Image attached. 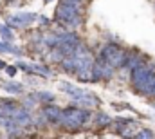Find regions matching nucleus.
Wrapping results in <instances>:
<instances>
[{
    "instance_id": "nucleus-16",
    "label": "nucleus",
    "mask_w": 155,
    "mask_h": 139,
    "mask_svg": "<svg viewBox=\"0 0 155 139\" xmlns=\"http://www.w3.org/2000/svg\"><path fill=\"white\" fill-rule=\"evenodd\" d=\"M0 54H15V56H22V54H24V49L13 45V42L0 40Z\"/></svg>"
},
{
    "instance_id": "nucleus-24",
    "label": "nucleus",
    "mask_w": 155,
    "mask_h": 139,
    "mask_svg": "<svg viewBox=\"0 0 155 139\" xmlns=\"http://www.w3.org/2000/svg\"><path fill=\"white\" fill-rule=\"evenodd\" d=\"M36 22H38V24H40V27H43V29L51 25V20H49L47 16H43V15H41V16H40V15H38V20H36Z\"/></svg>"
},
{
    "instance_id": "nucleus-20",
    "label": "nucleus",
    "mask_w": 155,
    "mask_h": 139,
    "mask_svg": "<svg viewBox=\"0 0 155 139\" xmlns=\"http://www.w3.org/2000/svg\"><path fill=\"white\" fill-rule=\"evenodd\" d=\"M49 123H47V119H45V116L38 112V114H33V121H31V127H35V128H45Z\"/></svg>"
},
{
    "instance_id": "nucleus-11",
    "label": "nucleus",
    "mask_w": 155,
    "mask_h": 139,
    "mask_svg": "<svg viewBox=\"0 0 155 139\" xmlns=\"http://www.w3.org/2000/svg\"><path fill=\"white\" fill-rule=\"evenodd\" d=\"M146 62H148V56L144 53H141L139 49H128V56H126V62H124L123 69L132 70L135 67H139V65H143V63H146Z\"/></svg>"
},
{
    "instance_id": "nucleus-5",
    "label": "nucleus",
    "mask_w": 155,
    "mask_h": 139,
    "mask_svg": "<svg viewBox=\"0 0 155 139\" xmlns=\"http://www.w3.org/2000/svg\"><path fill=\"white\" fill-rule=\"evenodd\" d=\"M126 56H128V49H124L123 45H119L117 42H110V43H105L99 53H97V58L105 60L107 63H110L114 69H123L124 62H126Z\"/></svg>"
},
{
    "instance_id": "nucleus-3",
    "label": "nucleus",
    "mask_w": 155,
    "mask_h": 139,
    "mask_svg": "<svg viewBox=\"0 0 155 139\" xmlns=\"http://www.w3.org/2000/svg\"><path fill=\"white\" fill-rule=\"evenodd\" d=\"M54 22L63 27V29H72L76 31L79 29L83 24H85V13L71 7L69 4H63V2H58L56 9H54Z\"/></svg>"
},
{
    "instance_id": "nucleus-21",
    "label": "nucleus",
    "mask_w": 155,
    "mask_h": 139,
    "mask_svg": "<svg viewBox=\"0 0 155 139\" xmlns=\"http://www.w3.org/2000/svg\"><path fill=\"white\" fill-rule=\"evenodd\" d=\"M0 36H2V40H5V42H13V40H15L13 27H9L7 24H0Z\"/></svg>"
},
{
    "instance_id": "nucleus-12",
    "label": "nucleus",
    "mask_w": 155,
    "mask_h": 139,
    "mask_svg": "<svg viewBox=\"0 0 155 139\" xmlns=\"http://www.w3.org/2000/svg\"><path fill=\"white\" fill-rule=\"evenodd\" d=\"M9 117H13V121L18 123L22 128H27V127H31V121H33V110H29V108L18 105V107L15 108V112H13Z\"/></svg>"
},
{
    "instance_id": "nucleus-13",
    "label": "nucleus",
    "mask_w": 155,
    "mask_h": 139,
    "mask_svg": "<svg viewBox=\"0 0 155 139\" xmlns=\"http://www.w3.org/2000/svg\"><path fill=\"white\" fill-rule=\"evenodd\" d=\"M112 117L108 116V114H105V112H94L92 114V123H94V128H99V130H103V128H108L110 125H112Z\"/></svg>"
},
{
    "instance_id": "nucleus-23",
    "label": "nucleus",
    "mask_w": 155,
    "mask_h": 139,
    "mask_svg": "<svg viewBox=\"0 0 155 139\" xmlns=\"http://www.w3.org/2000/svg\"><path fill=\"white\" fill-rule=\"evenodd\" d=\"M63 4H69L71 7L74 9H79V11H85V0H60Z\"/></svg>"
},
{
    "instance_id": "nucleus-15",
    "label": "nucleus",
    "mask_w": 155,
    "mask_h": 139,
    "mask_svg": "<svg viewBox=\"0 0 155 139\" xmlns=\"http://www.w3.org/2000/svg\"><path fill=\"white\" fill-rule=\"evenodd\" d=\"M60 69H61V72H65V74H76V70H78V62H76V58H74L72 54H67V56L61 60V63H60Z\"/></svg>"
},
{
    "instance_id": "nucleus-18",
    "label": "nucleus",
    "mask_w": 155,
    "mask_h": 139,
    "mask_svg": "<svg viewBox=\"0 0 155 139\" xmlns=\"http://www.w3.org/2000/svg\"><path fill=\"white\" fill-rule=\"evenodd\" d=\"M22 107H25V108H29V110H35L36 107H38V100H36V94L33 92V94H27L22 101H20Z\"/></svg>"
},
{
    "instance_id": "nucleus-1",
    "label": "nucleus",
    "mask_w": 155,
    "mask_h": 139,
    "mask_svg": "<svg viewBox=\"0 0 155 139\" xmlns=\"http://www.w3.org/2000/svg\"><path fill=\"white\" fill-rule=\"evenodd\" d=\"M153 81H155V63L150 62V60L146 63H143V65L130 70V87L139 96L150 98Z\"/></svg>"
},
{
    "instance_id": "nucleus-6",
    "label": "nucleus",
    "mask_w": 155,
    "mask_h": 139,
    "mask_svg": "<svg viewBox=\"0 0 155 139\" xmlns=\"http://www.w3.org/2000/svg\"><path fill=\"white\" fill-rule=\"evenodd\" d=\"M116 72H117V69H114L110 63H107L105 60L96 56V60L92 63V83H99V81L108 83V81L114 80Z\"/></svg>"
},
{
    "instance_id": "nucleus-27",
    "label": "nucleus",
    "mask_w": 155,
    "mask_h": 139,
    "mask_svg": "<svg viewBox=\"0 0 155 139\" xmlns=\"http://www.w3.org/2000/svg\"><path fill=\"white\" fill-rule=\"evenodd\" d=\"M150 98H155V81H153V87H152V96Z\"/></svg>"
},
{
    "instance_id": "nucleus-2",
    "label": "nucleus",
    "mask_w": 155,
    "mask_h": 139,
    "mask_svg": "<svg viewBox=\"0 0 155 139\" xmlns=\"http://www.w3.org/2000/svg\"><path fill=\"white\" fill-rule=\"evenodd\" d=\"M88 123H92V112H90V108L71 105V107L63 108L60 128H63L69 134H76L79 130H83Z\"/></svg>"
},
{
    "instance_id": "nucleus-26",
    "label": "nucleus",
    "mask_w": 155,
    "mask_h": 139,
    "mask_svg": "<svg viewBox=\"0 0 155 139\" xmlns=\"http://www.w3.org/2000/svg\"><path fill=\"white\" fill-rule=\"evenodd\" d=\"M5 65H7V63H5L4 60H0V70H4V69H5Z\"/></svg>"
},
{
    "instance_id": "nucleus-29",
    "label": "nucleus",
    "mask_w": 155,
    "mask_h": 139,
    "mask_svg": "<svg viewBox=\"0 0 155 139\" xmlns=\"http://www.w3.org/2000/svg\"><path fill=\"white\" fill-rule=\"evenodd\" d=\"M49 2H52V0H43V4H49Z\"/></svg>"
},
{
    "instance_id": "nucleus-4",
    "label": "nucleus",
    "mask_w": 155,
    "mask_h": 139,
    "mask_svg": "<svg viewBox=\"0 0 155 139\" xmlns=\"http://www.w3.org/2000/svg\"><path fill=\"white\" fill-rule=\"evenodd\" d=\"M65 94L71 96V105H76V107H83V108H96L99 105V98L90 92V90H85V89H79V87H74L72 83L69 81H63L61 87H60Z\"/></svg>"
},
{
    "instance_id": "nucleus-7",
    "label": "nucleus",
    "mask_w": 155,
    "mask_h": 139,
    "mask_svg": "<svg viewBox=\"0 0 155 139\" xmlns=\"http://www.w3.org/2000/svg\"><path fill=\"white\" fill-rule=\"evenodd\" d=\"M110 127H112V132L121 136V137H134L135 132L141 128L139 123L130 119V117H116Z\"/></svg>"
},
{
    "instance_id": "nucleus-28",
    "label": "nucleus",
    "mask_w": 155,
    "mask_h": 139,
    "mask_svg": "<svg viewBox=\"0 0 155 139\" xmlns=\"http://www.w3.org/2000/svg\"><path fill=\"white\" fill-rule=\"evenodd\" d=\"M150 105H152V107L155 108V98H152V100H150Z\"/></svg>"
},
{
    "instance_id": "nucleus-8",
    "label": "nucleus",
    "mask_w": 155,
    "mask_h": 139,
    "mask_svg": "<svg viewBox=\"0 0 155 139\" xmlns=\"http://www.w3.org/2000/svg\"><path fill=\"white\" fill-rule=\"evenodd\" d=\"M36 20H38V15L31 13V11H22V13H15V15L5 16V24L13 29H25V27L33 25Z\"/></svg>"
},
{
    "instance_id": "nucleus-19",
    "label": "nucleus",
    "mask_w": 155,
    "mask_h": 139,
    "mask_svg": "<svg viewBox=\"0 0 155 139\" xmlns=\"http://www.w3.org/2000/svg\"><path fill=\"white\" fill-rule=\"evenodd\" d=\"M36 94V100H38V103L45 105V103H54V94L52 92H47V90H40V92H35Z\"/></svg>"
},
{
    "instance_id": "nucleus-10",
    "label": "nucleus",
    "mask_w": 155,
    "mask_h": 139,
    "mask_svg": "<svg viewBox=\"0 0 155 139\" xmlns=\"http://www.w3.org/2000/svg\"><path fill=\"white\" fill-rule=\"evenodd\" d=\"M40 112L45 116V119H47L49 125L60 127L61 114H63V108L61 107H58V105H54V103H45V105H41V110Z\"/></svg>"
},
{
    "instance_id": "nucleus-9",
    "label": "nucleus",
    "mask_w": 155,
    "mask_h": 139,
    "mask_svg": "<svg viewBox=\"0 0 155 139\" xmlns=\"http://www.w3.org/2000/svg\"><path fill=\"white\" fill-rule=\"evenodd\" d=\"M16 67H18V70H24L25 74H36V76H41V78H51L52 76V70L49 69L47 65H43V63L16 62Z\"/></svg>"
},
{
    "instance_id": "nucleus-17",
    "label": "nucleus",
    "mask_w": 155,
    "mask_h": 139,
    "mask_svg": "<svg viewBox=\"0 0 155 139\" xmlns=\"http://www.w3.org/2000/svg\"><path fill=\"white\" fill-rule=\"evenodd\" d=\"M0 87H2L7 94H13V96H18V94L24 92V85L18 83V81H4Z\"/></svg>"
},
{
    "instance_id": "nucleus-14",
    "label": "nucleus",
    "mask_w": 155,
    "mask_h": 139,
    "mask_svg": "<svg viewBox=\"0 0 155 139\" xmlns=\"http://www.w3.org/2000/svg\"><path fill=\"white\" fill-rule=\"evenodd\" d=\"M43 56H45V60H47L49 63H52V65H60V63H61V60H63L67 54H65L60 47H51Z\"/></svg>"
},
{
    "instance_id": "nucleus-22",
    "label": "nucleus",
    "mask_w": 155,
    "mask_h": 139,
    "mask_svg": "<svg viewBox=\"0 0 155 139\" xmlns=\"http://www.w3.org/2000/svg\"><path fill=\"white\" fill-rule=\"evenodd\" d=\"M134 137H137V139H153L155 137V132L153 130H150V128H139L137 132H135V136Z\"/></svg>"
},
{
    "instance_id": "nucleus-25",
    "label": "nucleus",
    "mask_w": 155,
    "mask_h": 139,
    "mask_svg": "<svg viewBox=\"0 0 155 139\" xmlns=\"http://www.w3.org/2000/svg\"><path fill=\"white\" fill-rule=\"evenodd\" d=\"M5 74H7V76H11V78H13V76H15V74H16V72H18V67H16V65H5Z\"/></svg>"
}]
</instances>
